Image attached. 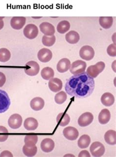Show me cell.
I'll return each instance as SVG.
<instances>
[{
    "mask_svg": "<svg viewBox=\"0 0 116 157\" xmlns=\"http://www.w3.org/2000/svg\"><path fill=\"white\" fill-rule=\"evenodd\" d=\"M95 86L94 78L84 72L71 77L67 80L65 89L68 95L71 97L84 99L91 95Z\"/></svg>",
    "mask_w": 116,
    "mask_h": 157,
    "instance_id": "obj_1",
    "label": "cell"
},
{
    "mask_svg": "<svg viewBox=\"0 0 116 157\" xmlns=\"http://www.w3.org/2000/svg\"><path fill=\"white\" fill-rule=\"evenodd\" d=\"M105 64L103 62L100 61L95 65H92L87 69V74L92 78H96L99 74L103 72L105 69Z\"/></svg>",
    "mask_w": 116,
    "mask_h": 157,
    "instance_id": "obj_2",
    "label": "cell"
},
{
    "mask_svg": "<svg viewBox=\"0 0 116 157\" xmlns=\"http://www.w3.org/2000/svg\"><path fill=\"white\" fill-rule=\"evenodd\" d=\"M10 104V100L7 93L0 89V113L7 111Z\"/></svg>",
    "mask_w": 116,
    "mask_h": 157,
    "instance_id": "obj_3",
    "label": "cell"
},
{
    "mask_svg": "<svg viewBox=\"0 0 116 157\" xmlns=\"http://www.w3.org/2000/svg\"><path fill=\"white\" fill-rule=\"evenodd\" d=\"M86 66L87 64L85 62L82 60H77L71 65L70 71L73 75L82 74L85 71Z\"/></svg>",
    "mask_w": 116,
    "mask_h": 157,
    "instance_id": "obj_4",
    "label": "cell"
},
{
    "mask_svg": "<svg viewBox=\"0 0 116 157\" xmlns=\"http://www.w3.org/2000/svg\"><path fill=\"white\" fill-rule=\"evenodd\" d=\"M24 70L25 73L29 76H35L39 72V65L36 62L29 61L25 65Z\"/></svg>",
    "mask_w": 116,
    "mask_h": 157,
    "instance_id": "obj_5",
    "label": "cell"
},
{
    "mask_svg": "<svg viewBox=\"0 0 116 157\" xmlns=\"http://www.w3.org/2000/svg\"><path fill=\"white\" fill-rule=\"evenodd\" d=\"M95 51L93 48L89 45H85L81 48L79 51L80 57L83 60L90 61L95 56Z\"/></svg>",
    "mask_w": 116,
    "mask_h": 157,
    "instance_id": "obj_6",
    "label": "cell"
},
{
    "mask_svg": "<svg viewBox=\"0 0 116 157\" xmlns=\"http://www.w3.org/2000/svg\"><path fill=\"white\" fill-rule=\"evenodd\" d=\"M24 35L27 39L32 40L37 37L39 30L36 25L33 24H27L23 31Z\"/></svg>",
    "mask_w": 116,
    "mask_h": 157,
    "instance_id": "obj_7",
    "label": "cell"
},
{
    "mask_svg": "<svg viewBox=\"0 0 116 157\" xmlns=\"http://www.w3.org/2000/svg\"><path fill=\"white\" fill-rule=\"evenodd\" d=\"M91 153L94 157H101L105 153V149L103 144L100 142H94L90 148Z\"/></svg>",
    "mask_w": 116,
    "mask_h": 157,
    "instance_id": "obj_8",
    "label": "cell"
},
{
    "mask_svg": "<svg viewBox=\"0 0 116 157\" xmlns=\"http://www.w3.org/2000/svg\"><path fill=\"white\" fill-rule=\"evenodd\" d=\"M94 120V116L90 112H85L79 117L78 124L80 127H85L90 125Z\"/></svg>",
    "mask_w": 116,
    "mask_h": 157,
    "instance_id": "obj_9",
    "label": "cell"
},
{
    "mask_svg": "<svg viewBox=\"0 0 116 157\" xmlns=\"http://www.w3.org/2000/svg\"><path fill=\"white\" fill-rule=\"evenodd\" d=\"M22 117L18 114H14L9 117L8 120V124L9 127L13 129H17L22 125Z\"/></svg>",
    "mask_w": 116,
    "mask_h": 157,
    "instance_id": "obj_10",
    "label": "cell"
},
{
    "mask_svg": "<svg viewBox=\"0 0 116 157\" xmlns=\"http://www.w3.org/2000/svg\"><path fill=\"white\" fill-rule=\"evenodd\" d=\"M63 135L67 140H77L79 136V132L77 128L73 127H68L64 129Z\"/></svg>",
    "mask_w": 116,
    "mask_h": 157,
    "instance_id": "obj_11",
    "label": "cell"
},
{
    "mask_svg": "<svg viewBox=\"0 0 116 157\" xmlns=\"http://www.w3.org/2000/svg\"><path fill=\"white\" fill-rule=\"evenodd\" d=\"M37 57L41 62H48L51 61L53 57V53L49 49L42 48L38 51Z\"/></svg>",
    "mask_w": 116,
    "mask_h": 157,
    "instance_id": "obj_12",
    "label": "cell"
},
{
    "mask_svg": "<svg viewBox=\"0 0 116 157\" xmlns=\"http://www.w3.org/2000/svg\"><path fill=\"white\" fill-rule=\"evenodd\" d=\"M39 28L41 32L47 36H53L56 32L55 28L50 23L47 22L42 23L40 25Z\"/></svg>",
    "mask_w": 116,
    "mask_h": 157,
    "instance_id": "obj_13",
    "label": "cell"
},
{
    "mask_svg": "<svg viewBox=\"0 0 116 157\" xmlns=\"http://www.w3.org/2000/svg\"><path fill=\"white\" fill-rule=\"evenodd\" d=\"M49 87L53 92H58L62 89L63 83L58 78H52L49 79Z\"/></svg>",
    "mask_w": 116,
    "mask_h": 157,
    "instance_id": "obj_14",
    "label": "cell"
},
{
    "mask_svg": "<svg viewBox=\"0 0 116 157\" xmlns=\"http://www.w3.org/2000/svg\"><path fill=\"white\" fill-rule=\"evenodd\" d=\"M26 18L25 17H13L10 20V25L13 29L20 30L23 27L26 23Z\"/></svg>",
    "mask_w": 116,
    "mask_h": 157,
    "instance_id": "obj_15",
    "label": "cell"
},
{
    "mask_svg": "<svg viewBox=\"0 0 116 157\" xmlns=\"http://www.w3.org/2000/svg\"><path fill=\"white\" fill-rule=\"evenodd\" d=\"M71 67V62L68 59L63 58L61 59L57 64V70L58 72L64 73L69 70Z\"/></svg>",
    "mask_w": 116,
    "mask_h": 157,
    "instance_id": "obj_16",
    "label": "cell"
},
{
    "mask_svg": "<svg viewBox=\"0 0 116 157\" xmlns=\"http://www.w3.org/2000/svg\"><path fill=\"white\" fill-rule=\"evenodd\" d=\"M40 146L42 151L46 153H49L53 150L55 144L53 140L52 139H45L42 140Z\"/></svg>",
    "mask_w": 116,
    "mask_h": 157,
    "instance_id": "obj_17",
    "label": "cell"
},
{
    "mask_svg": "<svg viewBox=\"0 0 116 157\" xmlns=\"http://www.w3.org/2000/svg\"><path fill=\"white\" fill-rule=\"evenodd\" d=\"M24 126L27 131H34L38 126V122L36 119L33 117H29L24 121Z\"/></svg>",
    "mask_w": 116,
    "mask_h": 157,
    "instance_id": "obj_18",
    "label": "cell"
},
{
    "mask_svg": "<svg viewBox=\"0 0 116 157\" xmlns=\"http://www.w3.org/2000/svg\"><path fill=\"white\" fill-rule=\"evenodd\" d=\"M45 101L40 97H35L31 101V107L35 111H39L44 107Z\"/></svg>",
    "mask_w": 116,
    "mask_h": 157,
    "instance_id": "obj_19",
    "label": "cell"
},
{
    "mask_svg": "<svg viewBox=\"0 0 116 157\" xmlns=\"http://www.w3.org/2000/svg\"><path fill=\"white\" fill-rule=\"evenodd\" d=\"M111 118V114L108 109H103L99 114V121L100 123L104 125L108 123Z\"/></svg>",
    "mask_w": 116,
    "mask_h": 157,
    "instance_id": "obj_20",
    "label": "cell"
},
{
    "mask_svg": "<svg viewBox=\"0 0 116 157\" xmlns=\"http://www.w3.org/2000/svg\"><path fill=\"white\" fill-rule=\"evenodd\" d=\"M66 41L69 44H77L79 41L80 36L78 32L74 31L69 32L65 36Z\"/></svg>",
    "mask_w": 116,
    "mask_h": 157,
    "instance_id": "obj_21",
    "label": "cell"
},
{
    "mask_svg": "<svg viewBox=\"0 0 116 157\" xmlns=\"http://www.w3.org/2000/svg\"><path fill=\"white\" fill-rule=\"evenodd\" d=\"M56 121L60 126L65 127L68 125L70 122V117L65 112H62L57 116Z\"/></svg>",
    "mask_w": 116,
    "mask_h": 157,
    "instance_id": "obj_22",
    "label": "cell"
},
{
    "mask_svg": "<svg viewBox=\"0 0 116 157\" xmlns=\"http://www.w3.org/2000/svg\"><path fill=\"white\" fill-rule=\"evenodd\" d=\"M101 103L106 106H110L115 102V98L110 93H105L101 97Z\"/></svg>",
    "mask_w": 116,
    "mask_h": 157,
    "instance_id": "obj_23",
    "label": "cell"
},
{
    "mask_svg": "<svg viewBox=\"0 0 116 157\" xmlns=\"http://www.w3.org/2000/svg\"><path fill=\"white\" fill-rule=\"evenodd\" d=\"M104 140L107 144L114 145L116 144V132L114 130H109L104 135Z\"/></svg>",
    "mask_w": 116,
    "mask_h": 157,
    "instance_id": "obj_24",
    "label": "cell"
},
{
    "mask_svg": "<svg viewBox=\"0 0 116 157\" xmlns=\"http://www.w3.org/2000/svg\"><path fill=\"white\" fill-rule=\"evenodd\" d=\"M23 153L27 157H32L36 155L37 152V148L36 145H27L25 144L23 147Z\"/></svg>",
    "mask_w": 116,
    "mask_h": 157,
    "instance_id": "obj_25",
    "label": "cell"
},
{
    "mask_svg": "<svg viewBox=\"0 0 116 157\" xmlns=\"http://www.w3.org/2000/svg\"><path fill=\"white\" fill-rule=\"evenodd\" d=\"M99 23L104 29H109L112 26L113 18L112 17H100Z\"/></svg>",
    "mask_w": 116,
    "mask_h": 157,
    "instance_id": "obj_26",
    "label": "cell"
},
{
    "mask_svg": "<svg viewBox=\"0 0 116 157\" xmlns=\"http://www.w3.org/2000/svg\"><path fill=\"white\" fill-rule=\"evenodd\" d=\"M90 143V137L87 135L81 136L78 141V146L82 149L86 148L89 146Z\"/></svg>",
    "mask_w": 116,
    "mask_h": 157,
    "instance_id": "obj_27",
    "label": "cell"
},
{
    "mask_svg": "<svg viewBox=\"0 0 116 157\" xmlns=\"http://www.w3.org/2000/svg\"><path fill=\"white\" fill-rule=\"evenodd\" d=\"M70 24L67 20H63L60 22L57 26V30L60 34H65L70 28Z\"/></svg>",
    "mask_w": 116,
    "mask_h": 157,
    "instance_id": "obj_28",
    "label": "cell"
},
{
    "mask_svg": "<svg viewBox=\"0 0 116 157\" xmlns=\"http://www.w3.org/2000/svg\"><path fill=\"white\" fill-rule=\"evenodd\" d=\"M41 75L42 78L45 80H49L54 76V71L51 67H45L41 71Z\"/></svg>",
    "mask_w": 116,
    "mask_h": 157,
    "instance_id": "obj_29",
    "label": "cell"
},
{
    "mask_svg": "<svg viewBox=\"0 0 116 157\" xmlns=\"http://www.w3.org/2000/svg\"><path fill=\"white\" fill-rule=\"evenodd\" d=\"M11 57V53L9 50L5 48L0 49V62H6Z\"/></svg>",
    "mask_w": 116,
    "mask_h": 157,
    "instance_id": "obj_30",
    "label": "cell"
},
{
    "mask_svg": "<svg viewBox=\"0 0 116 157\" xmlns=\"http://www.w3.org/2000/svg\"><path fill=\"white\" fill-rule=\"evenodd\" d=\"M56 36L54 35L51 36H47L45 35L42 37V43L45 46L48 47L53 46L56 43Z\"/></svg>",
    "mask_w": 116,
    "mask_h": 157,
    "instance_id": "obj_31",
    "label": "cell"
},
{
    "mask_svg": "<svg viewBox=\"0 0 116 157\" xmlns=\"http://www.w3.org/2000/svg\"><path fill=\"white\" fill-rule=\"evenodd\" d=\"M67 95L64 91H61L60 92L56 94L54 97V100L56 104L61 105L65 102L67 100Z\"/></svg>",
    "mask_w": 116,
    "mask_h": 157,
    "instance_id": "obj_32",
    "label": "cell"
},
{
    "mask_svg": "<svg viewBox=\"0 0 116 157\" xmlns=\"http://www.w3.org/2000/svg\"><path fill=\"white\" fill-rule=\"evenodd\" d=\"M38 141V136L37 135H27L25 136L24 142L25 144L27 145H34Z\"/></svg>",
    "mask_w": 116,
    "mask_h": 157,
    "instance_id": "obj_33",
    "label": "cell"
},
{
    "mask_svg": "<svg viewBox=\"0 0 116 157\" xmlns=\"http://www.w3.org/2000/svg\"><path fill=\"white\" fill-rule=\"evenodd\" d=\"M9 131L4 126H0V142L6 141L9 137Z\"/></svg>",
    "mask_w": 116,
    "mask_h": 157,
    "instance_id": "obj_34",
    "label": "cell"
},
{
    "mask_svg": "<svg viewBox=\"0 0 116 157\" xmlns=\"http://www.w3.org/2000/svg\"><path fill=\"white\" fill-rule=\"evenodd\" d=\"M116 44H112L109 45L107 49V52L109 56L111 57H116Z\"/></svg>",
    "mask_w": 116,
    "mask_h": 157,
    "instance_id": "obj_35",
    "label": "cell"
},
{
    "mask_svg": "<svg viewBox=\"0 0 116 157\" xmlns=\"http://www.w3.org/2000/svg\"><path fill=\"white\" fill-rule=\"evenodd\" d=\"M6 81V77L3 72H0V87L4 86Z\"/></svg>",
    "mask_w": 116,
    "mask_h": 157,
    "instance_id": "obj_36",
    "label": "cell"
},
{
    "mask_svg": "<svg viewBox=\"0 0 116 157\" xmlns=\"http://www.w3.org/2000/svg\"><path fill=\"white\" fill-rule=\"evenodd\" d=\"M90 155L89 154V152L86 150H83L79 153L78 157H90Z\"/></svg>",
    "mask_w": 116,
    "mask_h": 157,
    "instance_id": "obj_37",
    "label": "cell"
},
{
    "mask_svg": "<svg viewBox=\"0 0 116 157\" xmlns=\"http://www.w3.org/2000/svg\"><path fill=\"white\" fill-rule=\"evenodd\" d=\"M0 157H13V155L9 151H4L2 152L1 154L0 155Z\"/></svg>",
    "mask_w": 116,
    "mask_h": 157,
    "instance_id": "obj_38",
    "label": "cell"
},
{
    "mask_svg": "<svg viewBox=\"0 0 116 157\" xmlns=\"http://www.w3.org/2000/svg\"><path fill=\"white\" fill-rule=\"evenodd\" d=\"M4 17H0V30L3 29L4 26Z\"/></svg>",
    "mask_w": 116,
    "mask_h": 157,
    "instance_id": "obj_39",
    "label": "cell"
}]
</instances>
